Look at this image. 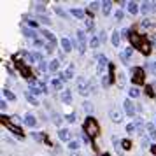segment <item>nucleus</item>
Segmentation results:
<instances>
[{
  "instance_id": "26",
  "label": "nucleus",
  "mask_w": 156,
  "mask_h": 156,
  "mask_svg": "<svg viewBox=\"0 0 156 156\" xmlns=\"http://www.w3.org/2000/svg\"><path fill=\"white\" fill-rule=\"evenodd\" d=\"M118 84H119V88H125V84H126V76L123 72H119V76H118Z\"/></svg>"
},
{
  "instance_id": "25",
  "label": "nucleus",
  "mask_w": 156,
  "mask_h": 156,
  "mask_svg": "<svg viewBox=\"0 0 156 156\" xmlns=\"http://www.w3.org/2000/svg\"><path fill=\"white\" fill-rule=\"evenodd\" d=\"M58 69H60V61H58V60L49 61V72H56Z\"/></svg>"
},
{
  "instance_id": "48",
  "label": "nucleus",
  "mask_w": 156,
  "mask_h": 156,
  "mask_svg": "<svg viewBox=\"0 0 156 156\" xmlns=\"http://www.w3.org/2000/svg\"><path fill=\"white\" fill-rule=\"evenodd\" d=\"M97 7H98V4H97V2H93V4H91V11H95Z\"/></svg>"
},
{
  "instance_id": "6",
  "label": "nucleus",
  "mask_w": 156,
  "mask_h": 156,
  "mask_svg": "<svg viewBox=\"0 0 156 156\" xmlns=\"http://www.w3.org/2000/svg\"><path fill=\"white\" fill-rule=\"evenodd\" d=\"M107 65H109L107 58H105L104 54H100V56H98V63H97V74H98V76L104 77V72H105V69H107Z\"/></svg>"
},
{
  "instance_id": "2",
  "label": "nucleus",
  "mask_w": 156,
  "mask_h": 156,
  "mask_svg": "<svg viewBox=\"0 0 156 156\" xmlns=\"http://www.w3.org/2000/svg\"><path fill=\"white\" fill-rule=\"evenodd\" d=\"M76 42H77V49H79V53L84 54L86 49H88V40H86V33H84L82 30L77 32V35H76Z\"/></svg>"
},
{
  "instance_id": "27",
  "label": "nucleus",
  "mask_w": 156,
  "mask_h": 156,
  "mask_svg": "<svg viewBox=\"0 0 156 156\" xmlns=\"http://www.w3.org/2000/svg\"><path fill=\"white\" fill-rule=\"evenodd\" d=\"M51 119H53L54 125H58V126L61 125V116H60L58 112H51Z\"/></svg>"
},
{
  "instance_id": "23",
  "label": "nucleus",
  "mask_w": 156,
  "mask_h": 156,
  "mask_svg": "<svg viewBox=\"0 0 156 156\" xmlns=\"http://www.w3.org/2000/svg\"><path fill=\"white\" fill-rule=\"evenodd\" d=\"M119 40H121V35H119V30H114V33H112V44L118 48L119 46Z\"/></svg>"
},
{
  "instance_id": "5",
  "label": "nucleus",
  "mask_w": 156,
  "mask_h": 156,
  "mask_svg": "<svg viewBox=\"0 0 156 156\" xmlns=\"http://www.w3.org/2000/svg\"><path fill=\"white\" fill-rule=\"evenodd\" d=\"M42 35L46 37L48 40H49V42H48V46H46V49H48V51L51 53V51L54 49V46H56V39H54V35H53V33H51L49 30H42Z\"/></svg>"
},
{
  "instance_id": "14",
  "label": "nucleus",
  "mask_w": 156,
  "mask_h": 156,
  "mask_svg": "<svg viewBox=\"0 0 156 156\" xmlns=\"http://www.w3.org/2000/svg\"><path fill=\"white\" fill-rule=\"evenodd\" d=\"M146 131L149 133V139H153V140H156V126H154V125H151V123H147V125H146Z\"/></svg>"
},
{
  "instance_id": "44",
  "label": "nucleus",
  "mask_w": 156,
  "mask_h": 156,
  "mask_svg": "<svg viewBox=\"0 0 156 156\" xmlns=\"http://www.w3.org/2000/svg\"><path fill=\"white\" fill-rule=\"evenodd\" d=\"M109 82H110V81H109V76H104V77H102V84H104V86H109Z\"/></svg>"
},
{
  "instance_id": "4",
  "label": "nucleus",
  "mask_w": 156,
  "mask_h": 156,
  "mask_svg": "<svg viewBox=\"0 0 156 156\" xmlns=\"http://www.w3.org/2000/svg\"><path fill=\"white\" fill-rule=\"evenodd\" d=\"M77 91L82 97H88V93H90V82L84 77H77Z\"/></svg>"
},
{
  "instance_id": "9",
  "label": "nucleus",
  "mask_w": 156,
  "mask_h": 156,
  "mask_svg": "<svg viewBox=\"0 0 156 156\" xmlns=\"http://www.w3.org/2000/svg\"><path fill=\"white\" fill-rule=\"evenodd\" d=\"M133 74H135V77H133L135 84H142V81H144V70L137 67V69H133Z\"/></svg>"
},
{
  "instance_id": "21",
  "label": "nucleus",
  "mask_w": 156,
  "mask_h": 156,
  "mask_svg": "<svg viewBox=\"0 0 156 156\" xmlns=\"http://www.w3.org/2000/svg\"><path fill=\"white\" fill-rule=\"evenodd\" d=\"M25 98H27V100H28V102H30L32 105H39V102H37V98H35V97H33V95H32L30 91H25Z\"/></svg>"
},
{
  "instance_id": "19",
  "label": "nucleus",
  "mask_w": 156,
  "mask_h": 156,
  "mask_svg": "<svg viewBox=\"0 0 156 156\" xmlns=\"http://www.w3.org/2000/svg\"><path fill=\"white\" fill-rule=\"evenodd\" d=\"M131 53H133V49H131V48H126V49H123V53H121V60H123V61L126 63V61L130 60Z\"/></svg>"
},
{
  "instance_id": "11",
  "label": "nucleus",
  "mask_w": 156,
  "mask_h": 156,
  "mask_svg": "<svg viewBox=\"0 0 156 156\" xmlns=\"http://www.w3.org/2000/svg\"><path fill=\"white\" fill-rule=\"evenodd\" d=\"M58 137H60V140H63V142H69V144L72 142V140H70V131L65 130V128L58 131Z\"/></svg>"
},
{
  "instance_id": "7",
  "label": "nucleus",
  "mask_w": 156,
  "mask_h": 156,
  "mask_svg": "<svg viewBox=\"0 0 156 156\" xmlns=\"http://www.w3.org/2000/svg\"><path fill=\"white\" fill-rule=\"evenodd\" d=\"M123 105H125V112H126L130 118H133V114H135V105H133V102H131L130 98H126Z\"/></svg>"
},
{
  "instance_id": "50",
  "label": "nucleus",
  "mask_w": 156,
  "mask_h": 156,
  "mask_svg": "<svg viewBox=\"0 0 156 156\" xmlns=\"http://www.w3.org/2000/svg\"><path fill=\"white\" fill-rule=\"evenodd\" d=\"M102 156H110V154H109V153H104V154H102Z\"/></svg>"
},
{
  "instance_id": "32",
  "label": "nucleus",
  "mask_w": 156,
  "mask_h": 156,
  "mask_svg": "<svg viewBox=\"0 0 156 156\" xmlns=\"http://www.w3.org/2000/svg\"><path fill=\"white\" fill-rule=\"evenodd\" d=\"M97 90H98V86H97L95 79H91V81H90V91H93V93H98Z\"/></svg>"
},
{
  "instance_id": "47",
  "label": "nucleus",
  "mask_w": 156,
  "mask_h": 156,
  "mask_svg": "<svg viewBox=\"0 0 156 156\" xmlns=\"http://www.w3.org/2000/svg\"><path fill=\"white\" fill-rule=\"evenodd\" d=\"M142 25H144V27H151L153 23H151V21H149V19H144V23H142Z\"/></svg>"
},
{
  "instance_id": "3",
  "label": "nucleus",
  "mask_w": 156,
  "mask_h": 156,
  "mask_svg": "<svg viewBox=\"0 0 156 156\" xmlns=\"http://www.w3.org/2000/svg\"><path fill=\"white\" fill-rule=\"evenodd\" d=\"M28 86H30V93H32V95H40V93H46V91H48L46 84L39 82V81H30Z\"/></svg>"
},
{
  "instance_id": "13",
  "label": "nucleus",
  "mask_w": 156,
  "mask_h": 156,
  "mask_svg": "<svg viewBox=\"0 0 156 156\" xmlns=\"http://www.w3.org/2000/svg\"><path fill=\"white\" fill-rule=\"evenodd\" d=\"M60 44H61V48H63V51H65V53H70V51H72V42H70L69 39H67V37H63Z\"/></svg>"
},
{
  "instance_id": "16",
  "label": "nucleus",
  "mask_w": 156,
  "mask_h": 156,
  "mask_svg": "<svg viewBox=\"0 0 156 156\" xmlns=\"http://www.w3.org/2000/svg\"><path fill=\"white\" fill-rule=\"evenodd\" d=\"M25 125H27V126H30V128H33V126L37 125L35 116H33V114H27V116H25Z\"/></svg>"
},
{
  "instance_id": "38",
  "label": "nucleus",
  "mask_w": 156,
  "mask_h": 156,
  "mask_svg": "<svg viewBox=\"0 0 156 156\" xmlns=\"http://www.w3.org/2000/svg\"><path fill=\"white\" fill-rule=\"evenodd\" d=\"M4 97H5V98H9V100H16V97H14L9 90H4Z\"/></svg>"
},
{
  "instance_id": "1",
  "label": "nucleus",
  "mask_w": 156,
  "mask_h": 156,
  "mask_svg": "<svg viewBox=\"0 0 156 156\" xmlns=\"http://www.w3.org/2000/svg\"><path fill=\"white\" fill-rule=\"evenodd\" d=\"M84 131H86L90 137H95V135H98V133H100L98 123H97L91 116H88V119L84 121Z\"/></svg>"
},
{
  "instance_id": "46",
  "label": "nucleus",
  "mask_w": 156,
  "mask_h": 156,
  "mask_svg": "<svg viewBox=\"0 0 156 156\" xmlns=\"http://www.w3.org/2000/svg\"><path fill=\"white\" fill-rule=\"evenodd\" d=\"M116 19H123V12H121V11L116 12Z\"/></svg>"
},
{
  "instance_id": "17",
  "label": "nucleus",
  "mask_w": 156,
  "mask_h": 156,
  "mask_svg": "<svg viewBox=\"0 0 156 156\" xmlns=\"http://www.w3.org/2000/svg\"><path fill=\"white\" fill-rule=\"evenodd\" d=\"M33 9L39 12V16H42L44 12H46V4H44V2H37V4H33Z\"/></svg>"
},
{
  "instance_id": "43",
  "label": "nucleus",
  "mask_w": 156,
  "mask_h": 156,
  "mask_svg": "<svg viewBox=\"0 0 156 156\" xmlns=\"http://www.w3.org/2000/svg\"><path fill=\"white\" fill-rule=\"evenodd\" d=\"M86 28L88 30H93L95 28V23H93V21H86Z\"/></svg>"
},
{
  "instance_id": "12",
  "label": "nucleus",
  "mask_w": 156,
  "mask_h": 156,
  "mask_svg": "<svg viewBox=\"0 0 156 156\" xmlns=\"http://www.w3.org/2000/svg\"><path fill=\"white\" fill-rule=\"evenodd\" d=\"M61 100H63V104H67V105H70V104H72V91H70V90H63V95H61Z\"/></svg>"
},
{
  "instance_id": "10",
  "label": "nucleus",
  "mask_w": 156,
  "mask_h": 156,
  "mask_svg": "<svg viewBox=\"0 0 156 156\" xmlns=\"http://www.w3.org/2000/svg\"><path fill=\"white\" fill-rule=\"evenodd\" d=\"M60 77H63V79H72V77H74V65L70 63V65L65 69V72L60 74Z\"/></svg>"
},
{
  "instance_id": "24",
  "label": "nucleus",
  "mask_w": 156,
  "mask_h": 156,
  "mask_svg": "<svg viewBox=\"0 0 156 156\" xmlns=\"http://www.w3.org/2000/svg\"><path fill=\"white\" fill-rule=\"evenodd\" d=\"M84 110L88 112V116H90V114H93V112H95V107H93V104H91V102H84Z\"/></svg>"
},
{
  "instance_id": "33",
  "label": "nucleus",
  "mask_w": 156,
  "mask_h": 156,
  "mask_svg": "<svg viewBox=\"0 0 156 156\" xmlns=\"http://www.w3.org/2000/svg\"><path fill=\"white\" fill-rule=\"evenodd\" d=\"M90 44H91V49H95V48H98V44H100V39H98V37H93Z\"/></svg>"
},
{
  "instance_id": "15",
  "label": "nucleus",
  "mask_w": 156,
  "mask_h": 156,
  "mask_svg": "<svg viewBox=\"0 0 156 156\" xmlns=\"http://www.w3.org/2000/svg\"><path fill=\"white\" fill-rule=\"evenodd\" d=\"M140 11H142L144 14H149V12L154 11V4H153V2H144L142 7H140Z\"/></svg>"
},
{
  "instance_id": "31",
  "label": "nucleus",
  "mask_w": 156,
  "mask_h": 156,
  "mask_svg": "<svg viewBox=\"0 0 156 156\" xmlns=\"http://www.w3.org/2000/svg\"><path fill=\"white\" fill-rule=\"evenodd\" d=\"M37 19L40 21V23H44V25H49V23H51V19H49V18H46L44 14H42V16H37Z\"/></svg>"
},
{
  "instance_id": "40",
  "label": "nucleus",
  "mask_w": 156,
  "mask_h": 156,
  "mask_svg": "<svg viewBox=\"0 0 156 156\" xmlns=\"http://www.w3.org/2000/svg\"><path fill=\"white\" fill-rule=\"evenodd\" d=\"M39 69H40V70H42V72H46V70H48V69H49V65H48V63H46V61H42V63H39Z\"/></svg>"
},
{
  "instance_id": "29",
  "label": "nucleus",
  "mask_w": 156,
  "mask_h": 156,
  "mask_svg": "<svg viewBox=\"0 0 156 156\" xmlns=\"http://www.w3.org/2000/svg\"><path fill=\"white\" fill-rule=\"evenodd\" d=\"M110 5H112V2H104V4H102L104 14H109V12H110Z\"/></svg>"
},
{
  "instance_id": "34",
  "label": "nucleus",
  "mask_w": 156,
  "mask_h": 156,
  "mask_svg": "<svg viewBox=\"0 0 156 156\" xmlns=\"http://www.w3.org/2000/svg\"><path fill=\"white\" fill-rule=\"evenodd\" d=\"M139 95H140V91L137 90V88H131V90H130V97H131V98H137Z\"/></svg>"
},
{
  "instance_id": "49",
  "label": "nucleus",
  "mask_w": 156,
  "mask_h": 156,
  "mask_svg": "<svg viewBox=\"0 0 156 156\" xmlns=\"http://www.w3.org/2000/svg\"><path fill=\"white\" fill-rule=\"evenodd\" d=\"M151 151H153V153L156 154V146H153V149H151Z\"/></svg>"
},
{
  "instance_id": "30",
  "label": "nucleus",
  "mask_w": 156,
  "mask_h": 156,
  "mask_svg": "<svg viewBox=\"0 0 156 156\" xmlns=\"http://www.w3.org/2000/svg\"><path fill=\"white\" fill-rule=\"evenodd\" d=\"M21 32H23L27 37H35V32H33V30H30V28H27V27L21 28Z\"/></svg>"
},
{
  "instance_id": "18",
  "label": "nucleus",
  "mask_w": 156,
  "mask_h": 156,
  "mask_svg": "<svg viewBox=\"0 0 156 156\" xmlns=\"http://www.w3.org/2000/svg\"><path fill=\"white\" fill-rule=\"evenodd\" d=\"M63 81H65V79L58 76V79H53V81H51V86L56 88V90H61V88H63Z\"/></svg>"
},
{
  "instance_id": "42",
  "label": "nucleus",
  "mask_w": 156,
  "mask_h": 156,
  "mask_svg": "<svg viewBox=\"0 0 156 156\" xmlns=\"http://www.w3.org/2000/svg\"><path fill=\"white\" fill-rule=\"evenodd\" d=\"M121 144H123V149H130V147H131V142H130V140H123Z\"/></svg>"
},
{
  "instance_id": "8",
  "label": "nucleus",
  "mask_w": 156,
  "mask_h": 156,
  "mask_svg": "<svg viewBox=\"0 0 156 156\" xmlns=\"http://www.w3.org/2000/svg\"><path fill=\"white\" fill-rule=\"evenodd\" d=\"M110 119H112L114 123H121L123 121V112L119 109H112L110 110Z\"/></svg>"
},
{
  "instance_id": "39",
  "label": "nucleus",
  "mask_w": 156,
  "mask_h": 156,
  "mask_svg": "<svg viewBox=\"0 0 156 156\" xmlns=\"http://www.w3.org/2000/svg\"><path fill=\"white\" fill-rule=\"evenodd\" d=\"M137 130V126L135 125H133V123H130V125H126V131L128 133H133V131H135Z\"/></svg>"
},
{
  "instance_id": "36",
  "label": "nucleus",
  "mask_w": 156,
  "mask_h": 156,
  "mask_svg": "<svg viewBox=\"0 0 156 156\" xmlns=\"http://www.w3.org/2000/svg\"><path fill=\"white\" fill-rule=\"evenodd\" d=\"M69 149H72V151H76V149H79V140H72V142L69 144Z\"/></svg>"
},
{
  "instance_id": "28",
  "label": "nucleus",
  "mask_w": 156,
  "mask_h": 156,
  "mask_svg": "<svg viewBox=\"0 0 156 156\" xmlns=\"http://www.w3.org/2000/svg\"><path fill=\"white\" fill-rule=\"evenodd\" d=\"M70 14L74 18H84V11H81V9H70Z\"/></svg>"
},
{
  "instance_id": "51",
  "label": "nucleus",
  "mask_w": 156,
  "mask_h": 156,
  "mask_svg": "<svg viewBox=\"0 0 156 156\" xmlns=\"http://www.w3.org/2000/svg\"><path fill=\"white\" fill-rule=\"evenodd\" d=\"M154 69H156V61H154Z\"/></svg>"
},
{
  "instance_id": "45",
  "label": "nucleus",
  "mask_w": 156,
  "mask_h": 156,
  "mask_svg": "<svg viewBox=\"0 0 156 156\" xmlns=\"http://www.w3.org/2000/svg\"><path fill=\"white\" fill-rule=\"evenodd\" d=\"M0 109H2V110H5V109H7V104H5V100H2V102H0Z\"/></svg>"
},
{
  "instance_id": "22",
  "label": "nucleus",
  "mask_w": 156,
  "mask_h": 156,
  "mask_svg": "<svg viewBox=\"0 0 156 156\" xmlns=\"http://www.w3.org/2000/svg\"><path fill=\"white\" fill-rule=\"evenodd\" d=\"M19 70H21V74H23L27 79H30V77H32V72H30V69H28V67H25V65H19Z\"/></svg>"
},
{
  "instance_id": "37",
  "label": "nucleus",
  "mask_w": 156,
  "mask_h": 156,
  "mask_svg": "<svg viewBox=\"0 0 156 156\" xmlns=\"http://www.w3.org/2000/svg\"><path fill=\"white\" fill-rule=\"evenodd\" d=\"M7 128H9V130H12V131L16 133V135H21V130H19L18 126H14V125H7Z\"/></svg>"
},
{
  "instance_id": "41",
  "label": "nucleus",
  "mask_w": 156,
  "mask_h": 156,
  "mask_svg": "<svg viewBox=\"0 0 156 156\" xmlns=\"http://www.w3.org/2000/svg\"><path fill=\"white\" fill-rule=\"evenodd\" d=\"M65 119L69 121V123H74V121H76V114H74V112H72V114H67V116H65Z\"/></svg>"
},
{
  "instance_id": "52",
  "label": "nucleus",
  "mask_w": 156,
  "mask_h": 156,
  "mask_svg": "<svg viewBox=\"0 0 156 156\" xmlns=\"http://www.w3.org/2000/svg\"><path fill=\"white\" fill-rule=\"evenodd\" d=\"M74 156H76V154H74ZM77 156H81V154H77Z\"/></svg>"
},
{
  "instance_id": "20",
  "label": "nucleus",
  "mask_w": 156,
  "mask_h": 156,
  "mask_svg": "<svg viewBox=\"0 0 156 156\" xmlns=\"http://www.w3.org/2000/svg\"><path fill=\"white\" fill-rule=\"evenodd\" d=\"M128 12L130 14H137L139 12V5L135 2H128Z\"/></svg>"
},
{
  "instance_id": "35",
  "label": "nucleus",
  "mask_w": 156,
  "mask_h": 156,
  "mask_svg": "<svg viewBox=\"0 0 156 156\" xmlns=\"http://www.w3.org/2000/svg\"><path fill=\"white\" fill-rule=\"evenodd\" d=\"M54 12H56L58 16H61V18H67V12H65L61 7H54Z\"/></svg>"
}]
</instances>
